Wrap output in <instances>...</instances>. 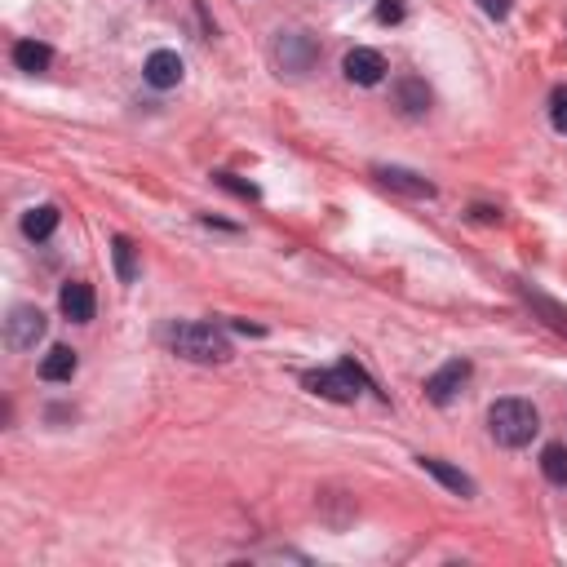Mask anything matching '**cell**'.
Returning <instances> with one entry per match:
<instances>
[{
    "label": "cell",
    "instance_id": "1",
    "mask_svg": "<svg viewBox=\"0 0 567 567\" xmlns=\"http://www.w3.org/2000/svg\"><path fill=\"white\" fill-rule=\"evenodd\" d=\"M488 430H492V439H497L501 448H528V443L536 439V430H541V412L519 395L497 399V404L488 408Z\"/></svg>",
    "mask_w": 567,
    "mask_h": 567
},
{
    "label": "cell",
    "instance_id": "2",
    "mask_svg": "<svg viewBox=\"0 0 567 567\" xmlns=\"http://www.w3.org/2000/svg\"><path fill=\"white\" fill-rule=\"evenodd\" d=\"M169 346L178 350L182 359H195V364H226V359L235 355L231 337H226L222 328H213V324H200V319H191V324H173L169 328Z\"/></svg>",
    "mask_w": 567,
    "mask_h": 567
},
{
    "label": "cell",
    "instance_id": "3",
    "mask_svg": "<svg viewBox=\"0 0 567 567\" xmlns=\"http://www.w3.org/2000/svg\"><path fill=\"white\" fill-rule=\"evenodd\" d=\"M302 386L319 399H333V404H350L359 390H373V381L364 377V368L355 359H342L337 368H319V373H306Z\"/></svg>",
    "mask_w": 567,
    "mask_h": 567
},
{
    "label": "cell",
    "instance_id": "4",
    "mask_svg": "<svg viewBox=\"0 0 567 567\" xmlns=\"http://www.w3.org/2000/svg\"><path fill=\"white\" fill-rule=\"evenodd\" d=\"M45 311L40 306H14L5 319V342L9 350H36V342L45 337Z\"/></svg>",
    "mask_w": 567,
    "mask_h": 567
},
{
    "label": "cell",
    "instance_id": "5",
    "mask_svg": "<svg viewBox=\"0 0 567 567\" xmlns=\"http://www.w3.org/2000/svg\"><path fill=\"white\" fill-rule=\"evenodd\" d=\"M470 373H474L470 359H448V364H443L439 373L426 381V399H430V404H439V408H448L452 399L461 395V386L470 381Z\"/></svg>",
    "mask_w": 567,
    "mask_h": 567
},
{
    "label": "cell",
    "instance_id": "6",
    "mask_svg": "<svg viewBox=\"0 0 567 567\" xmlns=\"http://www.w3.org/2000/svg\"><path fill=\"white\" fill-rule=\"evenodd\" d=\"M315 40L302 36V32H280V40H275V63H280L288 76H306L315 63Z\"/></svg>",
    "mask_w": 567,
    "mask_h": 567
},
{
    "label": "cell",
    "instance_id": "7",
    "mask_svg": "<svg viewBox=\"0 0 567 567\" xmlns=\"http://www.w3.org/2000/svg\"><path fill=\"white\" fill-rule=\"evenodd\" d=\"M342 71H346L350 85L373 89V85H381V80H386V58H381L377 49L359 45V49H350V54L342 58Z\"/></svg>",
    "mask_w": 567,
    "mask_h": 567
},
{
    "label": "cell",
    "instance_id": "8",
    "mask_svg": "<svg viewBox=\"0 0 567 567\" xmlns=\"http://www.w3.org/2000/svg\"><path fill=\"white\" fill-rule=\"evenodd\" d=\"M381 182H386L390 191H399V195H412V200H435V182H426L421 173H412V169H399V164H381V169H373Z\"/></svg>",
    "mask_w": 567,
    "mask_h": 567
},
{
    "label": "cell",
    "instance_id": "9",
    "mask_svg": "<svg viewBox=\"0 0 567 567\" xmlns=\"http://www.w3.org/2000/svg\"><path fill=\"white\" fill-rule=\"evenodd\" d=\"M58 306H63V315L71 319V324H89L94 319V288H89L85 280H67L63 293H58Z\"/></svg>",
    "mask_w": 567,
    "mask_h": 567
},
{
    "label": "cell",
    "instance_id": "10",
    "mask_svg": "<svg viewBox=\"0 0 567 567\" xmlns=\"http://www.w3.org/2000/svg\"><path fill=\"white\" fill-rule=\"evenodd\" d=\"M142 76H147L151 89H178L182 85V58L173 54V49H156V54L147 58V67H142Z\"/></svg>",
    "mask_w": 567,
    "mask_h": 567
},
{
    "label": "cell",
    "instance_id": "11",
    "mask_svg": "<svg viewBox=\"0 0 567 567\" xmlns=\"http://www.w3.org/2000/svg\"><path fill=\"white\" fill-rule=\"evenodd\" d=\"M58 222H63L58 204H36V209L23 213V235H27L32 244H40V240H49V235L58 231Z\"/></svg>",
    "mask_w": 567,
    "mask_h": 567
},
{
    "label": "cell",
    "instance_id": "12",
    "mask_svg": "<svg viewBox=\"0 0 567 567\" xmlns=\"http://www.w3.org/2000/svg\"><path fill=\"white\" fill-rule=\"evenodd\" d=\"M421 470L426 474H435V479L443 483L448 492H457V497H474V479L466 470H457V466H448V461H439V457H421Z\"/></svg>",
    "mask_w": 567,
    "mask_h": 567
},
{
    "label": "cell",
    "instance_id": "13",
    "mask_svg": "<svg viewBox=\"0 0 567 567\" xmlns=\"http://www.w3.org/2000/svg\"><path fill=\"white\" fill-rule=\"evenodd\" d=\"M49 63H54V49H49L45 40H18V45H14V67L27 71V76L49 71Z\"/></svg>",
    "mask_w": 567,
    "mask_h": 567
},
{
    "label": "cell",
    "instance_id": "14",
    "mask_svg": "<svg viewBox=\"0 0 567 567\" xmlns=\"http://www.w3.org/2000/svg\"><path fill=\"white\" fill-rule=\"evenodd\" d=\"M76 368H80V359H76V350L71 346H54L45 359H40V377L45 381H71L76 377Z\"/></svg>",
    "mask_w": 567,
    "mask_h": 567
},
{
    "label": "cell",
    "instance_id": "15",
    "mask_svg": "<svg viewBox=\"0 0 567 567\" xmlns=\"http://www.w3.org/2000/svg\"><path fill=\"white\" fill-rule=\"evenodd\" d=\"M111 257H116V280L120 284L138 280V249H133L129 235H116V240H111Z\"/></svg>",
    "mask_w": 567,
    "mask_h": 567
},
{
    "label": "cell",
    "instance_id": "16",
    "mask_svg": "<svg viewBox=\"0 0 567 567\" xmlns=\"http://www.w3.org/2000/svg\"><path fill=\"white\" fill-rule=\"evenodd\" d=\"M395 102L408 111V116H421V111L430 107V89L421 85V80L408 76V80H399V85H395Z\"/></svg>",
    "mask_w": 567,
    "mask_h": 567
},
{
    "label": "cell",
    "instance_id": "17",
    "mask_svg": "<svg viewBox=\"0 0 567 567\" xmlns=\"http://www.w3.org/2000/svg\"><path fill=\"white\" fill-rule=\"evenodd\" d=\"M519 288H523V297H528L536 311L545 315V324H550L554 333H563V337H567V311H563V306H559V302H550V297L536 293V288H528V284H519Z\"/></svg>",
    "mask_w": 567,
    "mask_h": 567
},
{
    "label": "cell",
    "instance_id": "18",
    "mask_svg": "<svg viewBox=\"0 0 567 567\" xmlns=\"http://www.w3.org/2000/svg\"><path fill=\"white\" fill-rule=\"evenodd\" d=\"M541 474L550 483H559V488H567V443H545L541 452Z\"/></svg>",
    "mask_w": 567,
    "mask_h": 567
},
{
    "label": "cell",
    "instance_id": "19",
    "mask_svg": "<svg viewBox=\"0 0 567 567\" xmlns=\"http://www.w3.org/2000/svg\"><path fill=\"white\" fill-rule=\"evenodd\" d=\"M550 125L559 133H567V85H559L550 94Z\"/></svg>",
    "mask_w": 567,
    "mask_h": 567
},
{
    "label": "cell",
    "instance_id": "20",
    "mask_svg": "<svg viewBox=\"0 0 567 567\" xmlns=\"http://www.w3.org/2000/svg\"><path fill=\"white\" fill-rule=\"evenodd\" d=\"M213 178H218V187H226L231 195H240V200H257V195H262L253 182H240L235 173H213Z\"/></svg>",
    "mask_w": 567,
    "mask_h": 567
},
{
    "label": "cell",
    "instance_id": "21",
    "mask_svg": "<svg viewBox=\"0 0 567 567\" xmlns=\"http://www.w3.org/2000/svg\"><path fill=\"white\" fill-rule=\"evenodd\" d=\"M377 23H404V0H377Z\"/></svg>",
    "mask_w": 567,
    "mask_h": 567
},
{
    "label": "cell",
    "instance_id": "22",
    "mask_svg": "<svg viewBox=\"0 0 567 567\" xmlns=\"http://www.w3.org/2000/svg\"><path fill=\"white\" fill-rule=\"evenodd\" d=\"M510 5H514V0H479V9L488 18H505V14H510Z\"/></svg>",
    "mask_w": 567,
    "mask_h": 567
}]
</instances>
